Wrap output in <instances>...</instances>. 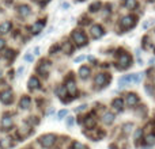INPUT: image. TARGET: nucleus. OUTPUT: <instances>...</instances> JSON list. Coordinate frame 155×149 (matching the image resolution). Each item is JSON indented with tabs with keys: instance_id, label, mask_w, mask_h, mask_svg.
Wrapping results in <instances>:
<instances>
[{
	"instance_id": "1",
	"label": "nucleus",
	"mask_w": 155,
	"mask_h": 149,
	"mask_svg": "<svg viewBox=\"0 0 155 149\" xmlns=\"http://www.w3.org/2000/svg\"><path fill=\"white\" fill-rule=\"evenodd\" d=\"M38 141H40L41 147H44V148L49 149V148H52L54 144H56V141H57V137H56V134L48 133V134H44V136H41Z\"/></svg>"
},
{
	"instance_id": "2",
	"label": "nucleus",
	"mask_w": 155,
	"mask_h": 149,
	"mask_svg": "<svg viewBox=\"0 0 155 149\" xmlns=\"http://www.w3.org/2000/svg\"><path fill=\"white\" fill-rule=\"evenodd\" d=\"M117 64H118V68H120V69H127V68H129L131 67V64H132L131 54H128L127 52L125 53H121L120 56H118Z\"/></svg>"
},
{
	"instance_id": "3",
	"label": "nucleus",
	"mask_w": 155,
	"mask_h": 149,
	"mask_svg": "<svg viewBox=\"0 0 155 149\" xmlns=\"http://www.w3.org/2000/svg\"><path fill=\"white\" fill-rule=\"evenodd\" d=\"M72 40L78 46H84L86 43H87V37H86V34L83 31H79V30L72 33Z\"/></svg>"
},
{
	"instance_id": "4",
	"label": "nucleus",
	"mask_w": 155,
	"mask_h": 149,
	"mask_svg": "<svg viewBox=\"0 0 155 149\" xmlns=\"http://www.w3.org/2000/svg\"><path fill=\"white\" fill-rule=\"evenodd\" d=\"M135 24H136V16H134V15H128L121 19V27H123L124 30L132 29Z\"/></svg>"
},
{
	"instance_id": "5",
	"label": "nucleus",
	"mask_w": 155,
	"mask_h": 149,
	"mask_svg": "<svg viewBox=\"0 0 155 149\" xmlns=\"http://www.w3.org/2000/svg\"><path fill=\"white\" fill-rule=\"evenodd\" d=\"M14 100V94L11 90H5L0 94V102L4 104H11Z\"/></svg>"
},
{
	"instance_id": "6",
	"label": "nucleus",
	"mask_w": 155,
	"mask_h": 149,
	"mask_svg": "<svg viewBox=\"0 0 155 149\" xmlns=\"http://www.w3.org/2000/svg\"><path fill=\"white\" fill-rule=\"evenodd\" d=\"M109 80H110L109 74H106V73H99V74H97V76H95L94 81H95V84L98 85V87H104V85H106L107 83H109Z\"/></svg>"
},
{
	"instance_id": "7",
	"label": "nucleus",
	"mask_w": 155,
	"mask_h": 149,
	"mask_svg": "<svg viewBox=\"0 0 155 149\" xmlns=\"http://www.w3.org/2000/svg\"><path fill=\"white\" fill-rule=\"evenodd\" d=\"M90 33H91V37H93L94 40H98V38H101L102 35H104V29H102L99 24H94V26L91 27Z\"/></svg>"
},
{
	"instance_id": "8",
	"label": "nucleus",
	"mask_w": 155,
	"mask_h": 149,
	"mask_svg": "<svg viewBox=\"0 0 155 149\" xmlns=\"http://www.w3.org/2000/svg\"><path fill=\"white\" fill-rule=\"evenodd\" d=\"M65 90L68 91V92L71 94V95H76V92H78V88H76V84H75V81H74L72 79H68L67 80V83H65Z\"/></svg>"
},
{
	"instance_id": "9",
	"label": "nucleus",
	"mask_w": 155,
	"mask_h": 149,
	"mask_svg": "<svg viewBox=\"0 0 155 149\" xmlns=\"http://www.w3.org/2000/svg\"><path fill=\"white\" fill-rule=\"evenodd\" d=\"M49 68H51V62H46V61H42L40 65H38L37 71L40 74H42V76H46V74L49 73Z\"/></svg>"
},
{
	"instance_id": "10",
	"label": "nucleus",
	"mask_w": 155,
	"mask_h": 149,
	"mask_svg": "<svg viewBox=\"0 0 155 149\" xmlns=\"http://www.w3.org/2000/svg\"><path fill=\"white\" fill-rule=\"evenodd\" d=\"M0 125H2V130H10V129L12 128V118H10L8 115L3 117Z\"/></svg>"
},
{
	"instance_id": "11",
	"label": "nucleus",
	"mask_w": 155,
	"mask_h": 149,
	"mask_svg": "<svg viewBox=\"0 0 155 149\" xmlns=\"http://www.w3.org/2000/svg\"><path fill=\"white\" fill-rule=\"evenodd\" d=\"M139 102V98H137L136 94H128L125 98V103L128 104V106H136V103Z\"/></svg>"
},
{
	"instance_id": "12",
	"label": "nucleus",
	"mask_w": 155,
	"mask_h": 149,
	"mask_svg": "<svg viewBox=\"0 0 155 149\" xmlns=\"http://www.w3.org/2000/svg\"><path fill=\"white\" fill-rule=\"evenodd\" d=\"M83 125H84L88 130H91V129L95 126V118H94L93 115H87V117L83 119Z\"/></svg>"
},
{
	"instance_id": "13",
	"label": "nucleus",
	"mask_w": 155,
	"mask_h": 149,
	"mask_svg": "<svg viewBox=\"0 0 155 149\" xmlns=\"http://www.w3.org/2000/svg\"><path fill=\"white\" fill-rule=\"evenodd\" d=\"M131 83H132V74H125V76H123L120 80H118V85H120V88L127 87V85H129Z\"/></svg>"
},
{
	"instance_id": "14",
	"label": "nucleus",
	"mask_w": 155,
	"mask_h": 149,
	"mask_svg": "<svg viewBox=\"0 0 155 149\" xmlns=\"http://www.w3.org/2000/svg\"><path fill=\"white\" fill-rule=\"evenodd\" d=\"M114 119H116V117L113 113H105L104 117H102V121H104L105 125H112L114 122Z\"/></svg>"
},
{
	"instance_id": "15",
	"label": "nucleus",
	"mask_w": 155,
	"mask_h": 149,
	"mask_svg": "<svg viewBox=\"0 0 155 149\" xmlns=\"http://www.w3.org/2000/svg\"><path fill=\"white\" fill-rule=\"evenodd\" d=\"M30 104H31V99L29 96H22L21 102H19V107L23 110H27L30 107Z\"/></svg>"
},
{
	"instance_id": "16",
	"label": "nucleus",
	"mask_w": 155,
	"mask_h": 149,
	"mask_svg": "<svg viewBox=\"0 0 155 149\" xmlns=\"http://www.w3.org/2000/svg\"><path fill=\"white\" fill-rule=\"evenodd\" d=\"M112 106H113V109L116 110V111H123V107H124V100L123 99H120V98H117V99H114V100L112 102Z\"/></svg>"
},
{
	"instance_id": "17",
	"label": "nucleus",
	"mask_w": 155,
	"mask_h": 149,
	"mask_svg": "<svg viewBox=\"0 0 155 149\" xmlns=\"http://www.w3.org/2000/svg\"><path fill=\"white\" fill-rule=\"evenodd\" d=\"M44 26H45V21L37 22V23H34L31 26V33H33V34H38V33H40L41 30L44 29Z\"/></svg>"
},
{
	"instance_id": "18",
	"label": "nucleus",
	"mask_w": 155,
	"mask_h": 149,
	"mask_svg": "<svg viewBox=\"0 0 155 149\" xmlns=\"http://www.w3.org/2000/svg\"><path fill=\"white\" fill-rule=\"evenodd\" d=\"M29 88L30 90H35V88H40V81H38L37 77H30L29 80Z\"/></svg>"
},
{
	"instance_id": "19",
	"label": "nucleus",
	"mask_w": 155,
	"mask_h": 149,
	"mask_svg": "<svg viewBox=\"0 0 155 149\" xmlns=\"http://www.w3.org/2000/svg\"><path fill=\"white\" fill-rule=\"evenodd\" d=\"M11 22H3L2 24H0V33L2 34H5V33H8L11 30Z\"/></svg>"
},
{
	"instance_id": "20",
	"label": "nucleus",
	"mask_w": 155,
	"mask_h": 149,
	"mask_svg": "<svg viewBox=\"0 0 155 149\" xmlns=\"http://www.w3.org/2000/svg\"><path fill=\"white\" fill-rule=\"evenodd\" d=\"M124 5L128 10H135L137 7V2L136 0H124Z\"/></svg>"
},
{
	"instance_id": "21",
	"label": "nucleus",
	"mask_w": 155,
	"mask_h": 149,
	"mask_svg": "<svg viewBox=\"0 0 155 149\" xmlns=\"http://www.w3.org/2000/svg\"><path fill=\"white\" fill-rule=\"evenodd\" d=\"M79 74H80V77H82V79H87V77L90 76V68H88V67H80Z\"/></svg>"
},
{
	"instance_id": "22",
	"label": "nucleus",
	"mask_w": 155,
	"mask_h": 149,
	"mask_svg": "<svg viewBox=\"0 0 155 149\" xmlns=\"http://www.w3.org/2000/svg\"><path fill=\"white\" fill-rule=\"evenodd\" d=\"M18 12L21 16H27L30 14V7L29 5H21V7L18 8Z\"/></svg>"
},
{
	"instance_id": "23",
	"label": "nucleus",
	"mask_w": 155,
	"mask_h": 149,
	"mask_svg": "<svg viewBox=\"0 0 155 149\" xmlns=\"http://www.w3.org/2000/svg\"><path fill=\"white\" fill-rule=\"evenodd\" d=\"M143 79V73H132V83H135V84H137V83H140Z\"/></svg>"
},
{
	"instance_id": "24",
	"label": "nucleus",
	"mask_w": 155,
	"mask_h": 149,
	"mask_svg": "<svg viewBox=\"0 0 155 149\" xmlns=\"http://www.w3.org/2000/svg\"><path fill=\"white\" fill-rule=\"evenodd\" d=\"M71 149H86L84 145H82V142H78V141H74L71 144Z\"/></svg>"
},
{
	"instance_id": "25",
	"label": "nucleus",
	"mask_w": 155,
	"mask_h": 149,
	"mask_svg": "<svg viewBox=\"0 0 155 149\" xmlns=\"http://www.w3.org/2000/svg\"><path fill=\"white\" fill-rule=\"evenodd\" d=\"M146 144H148V145H154V144H155V136L150 134V136L146 137Z\"/></svg>"
},
{
	"instance_id": "26",
	"label": "nucleus",
	"mask_w": 155,
	"mask_h": 149,
	"mask_svg": "<svg viewBox=\"0 0 155 149\" xmlns=\"http://www.w3.org/2000/svg\"><path fill=\"white\" fill-rule=\"evenodd\" d=\"M99 7H101V3L97 2V3H94V4L90 5V11H91V12H95V11H98Z\"/></svg>"
},
{
	"instance_id": "27",
	"label": "nucleus",
	"mask_w": 155,
	"mask_h": 149,
	"mask_svg": "<svg viewBox=\"0 0 155 149\" xmlns=\"http://www.w3.org/2000/svg\"><path fill=\"white\" fill-rule=\"evenodd\" d=\"M4 56H5V59L11 60V59H14V57H15V52H14V50H7Z\"/></svg>"
},
{
	"instance_id": "28",
	"label": "nucleus",
	"mask_w": 155,
	"mask_h": 149,
	"mask_svg": "<svg viewBox=\"0 0 155 149\" xmlns=\"http://www.w3.org/2000/svg\"><path fill=\"white\" fill-rule=\"evenodd\" d=\"M132 128H134V125H132V123H127V125H124V132H125L127 134L131 133Z\"/></svg>"
},
{
	"instance_id": "29",
	"label": "nucleus",
	"mask_w": 155,
	"mask_h": 149,
	"mask_svg": "<svg viewBox=\"0 0 155 149\" xmlns=\"http://www.w3.org/2000/svg\"><path fill=\"white\" fill-rule=\"evenodd\" d=\"M142 134H143V130H142V129H137V130L135 132V141L142 138Z\"/></svg>"
},
{
	"instance_id": "30",
	"label": "nucleus",
	"mask_w": 155,
	"mask_h": 149,
	"mask_svg": "<svg viewBox=\"0 0 155 149\" xmlns=\"http://www.w3.org/2000/svg\"><path fill=\"white\" fill-rule=\"evenodd\" d=\"M8 140H10V138H4V140L2 141V144H0V145H2V147H4V148L11 147V142H8Z\"/></svg>"
},
{
	"instance_id": "31",
	"label": "nucleus",
	"mask_w": 155,
	"mask_h": 149,
	"mask_svg": "<svg viewBox=\"0 0 155 149\" xmlns=\"http://www.w3.org/2000/svg\"><path fill=\"white\" fill-rule=\"evenodd\" d=\"M67 114H68V110H60L59 111V118H64V117H67Z\"/></svg>"
},
{
	"instance_id": "32",
	"label": "nucleus",
	"mask_w": 155,
	"mask_h": 149,
	"mask_svg": "<svg viewBox=\"0 0 155 149\" xmlns=\"http://www.w3.org/2000/svg\"><path fill=\"white\" fill-rule=\"evenodd\" d=\"M74 122H75L74 117H68V118H67V126H68V128H70V126H72Z\"/></svg>"
},
{
	"instance_id": "33",
	"label": "nucleus",
	"mask_w": 155,
	"mask_h": 149,
	"mask_svg": "<svg viewBox=\"0 0 155 149\" xmlns=\"http://www.w3.org/2000/svg\"><path fill=\"white\" fill-rule=\"evenodd\" d=\"M63 48H64V50L67 52V53H71V52H72V46H70L68 43H65V45L63 46Z\"/></svg>"
},
{
	"instance_id": "34",
	"label": "nucleus",
	"mask_w": 155,
	"mask_h": 149,
	"mask_svg": "<svg viewBox=\"0 0 155 149\" xmlns=\"http://www.w3.org/2000/svg\"><path fill=\"white\" fill-rule=\"evenodd\" d=\"M25 60H26V61H29V62H31L33 60H34V57H33L31 54H26V56H25Z\"/></svg>"
},
{
	"instance_id": "35",
	"label": "nucleus",
	"mask_w": 155,
	"mask_h": 149,
	"mask_svg": "<svg viewBox=\"0 0 155 149\" xmlns=\"http://www.w3.org/2000/svg\"><path fill=\"white\" fill-rule=\"evenodd\" d=\"M4 46H5V41L0 38V50H3V49H4Z\"/></svg>"
},
{
	"instance_id": "36",
	"label": "nucleus",
	"mask_w": 155,
	"mask_h": 149,
	"mask_svg": "<svg viewBox=\"0 0 155 149\" xmlns=\"http://www.w3.org/2000/svg\"><path fill=\"white\" fill-rule=\"evenodd\" d=\"M87 109V104H83V106H79L76 109V111H83V110H86Z\"/></svg>"
},
{
	"instance_id": "37",
	"label": "nucleus",
	"mask_w": 155,
	"mask_h": 149,
	"mask_svg": "<svg viewBox=\"0 0 155 149\" xmlns=\"http://www.w3.org/2000/svg\"><path fill=\"white\" fill-rule=\"evenodd\" d=\"M57 49H60V45H54V46H53V48H52V49H51V53H54V52H56V50H57Z\"/></svg>"
},
{
	"instance_id": "38",
	"label": "nucleus",
	"mask_w": 155,
	"mask_h": 149,
	"mask_svg": "<svg viewBox=\"0 0 155 149\" xmlns=\"http://www.w3.org/2000/svg\"><path fill=\"white\" fill-rule=\"evenodd\" d=\"M146 91H147L148 94H153V87H151V85H146Z\"/></svg>"
},
{
	"instance_id": "39",
	"label": "nucleus",
	"mask_w": 155,
	"mask_h": 149,
	"mask_svg": "<svg viewBox=\"0 0 155 149\" xmlns=\"http://www.w3.org/2000/svg\"><path fill=\"white\" fill-rule=\"evenodd\" d=\"M153 23H154V21L148 22V23H147V22H146V23H144V24H143V27H144V29H147V27H150V26H151V24H153Z\"/></svg>"
},
{
	"instance_id": "40",
	"label": "nucleus",
	"mask_w": 155,
	"mask_h": 149,
	"mask_svg": "<svg viewBox=\"0 0 155 149\" xmlns=\"http://www.w3.org/2000/svg\"><path fill=\"white\" fill-rule=\"evenodd\" d=\"M84 59H86L84 56H79V57H76V59H75V61H76V62H79V61H83Z\"/></svg>"
},
{
	"instance_id": "41",
	"label": "nucleus",
	"mask_w": 155,
	"mask_h": 149,
	"mask_svg": "<svg viewBox=\"0 0 155 149\" xmlns=\"http://www.w3.org/2000/svg\"><path fill=\"white\" fill-rule=\"evenodd\" d=\"M38 53H40V48H35L34 49V54H38Z\"/></svg>"
},
{
	"instance_id": "42",
	"label": "nucleus",
	"mask_w": 155,
	"mask_h": 149,
	"mask_svg": "<svg viewBox=\"0 0 155 149\" xmlns=\"http://www.w3.org/2000/svg\"><path fill=\"white\" fill-rule=\"evenodd\" d=\"M40 3H46V2H49V0H38Z\"/></svg>"
},
{
	"instance_id": "43",
	"label": "nucleus",
	"mask_w": 155,
	"mask_h": 149,
	"mask_svg": "<svg viewBox=\"0 0 155 149\" xmlns=\"http://www.w3.org/2000/svg\"><path fill=\"white\" fill-rule=\"evenodd\" d=\"M0 77H2V72H0Z\"/></svg>"
},
{
	"instance_id": "44",
	"label": "nucleus",
	"mask_w": 155,
	"mask_h": 149,
	"mask_svg": "<svg viewBox=\"0 0 155 149\" xmlns=\"http://www.w3.org/2000/svg\"><path fill=\"white\" fill-rule=\"evenodd\" d=\"M150 2H155V0H150Z\"/></svg>"
},
{
	"instance_id": "45",
	"label": "nucleus",
	"mask_w": 155,
	"mask_h": 149,
	"mask_svg": "<svg viewBox=\"0 0 155 149\" xmlns=\"http://www.w3.org/2000/svg\"><path fill=\"white\" fill-rule=\"evenodd\" d=\"M79 2H82V0H79Z\"/></svg>"
},
{
	"instance_id": "46",
	"label": "nucleus",
	"mask_w": 155,
	"mask_h": 149,
	"mask_svg": "<svg viewBox=\"0 0 155 149\" xmlns=\"http://www.w3.org/2000/svg\"><path fill=\"white\" fill-rule=\"evenodd\" d=\"M147 149H148V148H147Z\"/></svg>"
}]
</instances>
